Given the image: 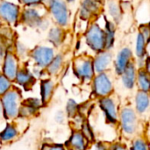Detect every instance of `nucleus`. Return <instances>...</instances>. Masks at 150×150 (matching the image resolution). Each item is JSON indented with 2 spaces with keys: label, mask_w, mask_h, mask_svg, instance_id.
<instances>
[{
  "label": "nucleus",
  "mask_w": 150,
  "mask_h": 150,
  "mask_svg": "<svg viewBox=\"0 0 150 150\" xmlns=\"http://www.w3.org/2000/svg\"><path fill=\"white\" fill-rule=\"evenodd\" d=\"M3 112L7 119L15 118L19 112L20 95L16 91H8L1 99Z\"/></svg>",
  "instance_id": "f257e3e1"
},
{
  "label": "nucleus",
  "mask_w": 150,
  "mask_h": 150,
  "mask_svg": "<svg viewBox=\"0 0 150 150\" xmlns=\"http://www.w3.org/2000/svg\"><path fill=\"white\" fill-rule=\"evenodd\" d=\"M87 45L96 52H102L105 47V31L96 24L91 25L86 33Z\"/></svg>",
  "instance_id": "f03ea898"
},
{
  "label": "nucleus",
  "mask_w": 150,
  "mask_h": 150,
  "mask_svg": "<svg viewBox=\"0 0 150 150\" xmlns=\"http://www.w3.org/2000/svg\"><path fill=\"white\" fill-rule=\"evenodd\" d=\"M50 11L55 21L62 26H65L69 22V11L65 0H50Z\"/></svg>",
  "instance_id": "7ed1b4c3"
},
{
  "label": "nucleus",
  "mask_w": 150,
  "mask_h": 150,
  "mask_svg": "<svg viewBox=\"0 0 150 150\" xmlns=\"http://www.w3.org/2000/svg\"><path fill=\"white\" fill-rule=\"evenodd\" d=\"M31 55L34 60L35 63L40 68L47 67L54 57V50L51 47H43V46L35 47L32 51Z\"/></svg>",
  "instance_id": "20e7f679"
},
{
  "label": "nucleus",
  "mask_w": 150,
  "mask_h": 150,
  "mask_svg": "<svg viewBox=\"0 0 150 150\" xmlns=\"http://www.w3.org/2000/svg\"><path fill=\"white\" fill-rule=\"evenodd\" d=\"M75 74L83 80H91L94 75L92 61L89 58H79L75 62Z\"/></svg>",
  "instance_id": "39448f33"
},
{
  "label": "nucleus",
  "mask_w": 150,
  "mask_h": 150,
  "mask_svg": "<svg viewBox=\"0 0 150 150\" xmlns=\"http://www.w3.org/2000/svg\"><path fill=\"white\" fill-rule=\"evenodd\" d=\"M93 90L97 96L105 97L111 93L112 90V84L109 77L105 73L98 74L93 82Z\"/></svg>",
  "instance_id": "423d86ee"
},
{
  "label": "nucleus",
  "mask_w": 150,
  "mask_h": 150,
  "mask_svg": "<svg viewBox=\"0 0 150 150\" xmlns=\"http://www.w3.org/2000/svg\"><path fill=\"white\" fill-rule=\"evenodd\" d=\"M121 126L125 133L132 134L135 132L137 127V118L134 110L130 108H125L120 114Z\"/></svg>",
  "instance_id": "0eeeda50"
},
{
  "label": "nucleus",
  "mask_w": 150,
  "mask_h": 150,
  "mask_svg": "<svg viewBox=\"0 0 150 150\" xmlns=\"http://www.w3.org/2000/svg\"><path fill=\"white\" fill-rule=\"evenodd\" d=\"M18 7L10 2L3 1L0 3V18L4 21L14 24L18 17Z\"/></svg>",
  "instance_id": "6e6552de"
},
{
  "label": "nucleus",
  "mask_w": 150,
  "mask_h": 150,
  "mask_svg": "<svg viewBox=\"0 0 150 150\" xmlns=\"http://www.w3.org/2000/svg\"><path fill=\"white\" fill-rule=\"evenodd\" d=\"M23 22L30 27H40L44 20L39 11L34 8H27L22 14Z\"/></svg>",
  "instance_id": "1a4fd4ad"
},
{
  "label": "nucleus",
  "mask_w": 150,
  "mask_h": 150,
  "mask_svg": "<svg viewBox=\"0 0 150 150\" xmlns=\"http://www.w3.org/2000/svg\"><path fill=\"white\" fill-rule=\"evenodd\" d=\"M131 58H132V51L130 48L124 47L120 51L115 62V69L119 75H122L127 65L130 63Z\"/></svg>",
  "instance_id": "9d476101"
},
{
  "label": "nucleus",
  "mask_w": 150,
  "mask_h": 150,
  "mask_svg": "<svg viewBox=\"0 0 150 150\" xmlns=\"http://www.w3.org/2000/svg\"><path fill=\"white\" fill-rule=\"evenodd\" d=\"M4 76L9 80H13L16 77L18 72V66L16 58L11 54H7L4 60L3 66Z\"/></svg>",
  "instance_id": "9b49d317"
},
{
  "label": "nucleus",
  "mask_w": 150,
  "mask_h": 150,
  "mask_svg": "<svg viewBox=\"0 0 150 150\" xmlns=\"http://www.w3.org/2000/svg\"><path fill=\"white\" fill-rule=\"evenodd\" d=\"M111 62H112L111 53L104 52V51L99 52V54L96 56V58L92 62L94 71H96L98 74L103 73L108 68Z\"/></svg>",
  "instance_id": "f8f14e48"
},
{
  "label": "nucleus",
  "mask_w": 150,
  "mask_h": 150,
  "mask_svg": "<svg viewBox=\"0 0 150 150\" xmlns=\"http://www.w3.org/2000/svg\"><path fill=\"white\" fill-rule=\"evenodd\" d=\"M101 109L105 112L107 120L111 123H116L117 121V111L113 101L108 98H103L99 102Z\"/></svg>",
  "instance_id": "ddd939ff"
},
{
  "label": "nucleus",
  "mask_w": 150,
  "mask_h": 150,
  "mask_svg": "<svg viewBox=\"0 0 150 150\" xmlns=\"http://www.w3.org/2000/svg\"><path fill=\"white\" fill-rule=\"evenodd\" d=\"M98 9V2L96 0H83L80 8V17L83 19H88L97 14Z\"/></svg>",
  "instance_id": "4468645a"
},
{
  "label": "nucleus",
  "mask_w": 150,
  "mask_h": 150,
  "mask_svg": "<svg viewBox=\"0 0 150 150\" xmlns=\"http://www.w3.org/2000/svg\"><path fill=\"white\" fill-rule=\"evenodd\" d=\"M135 78H136V72H135V67L134 63H129L124 72L122 73V80L124 83V85L128 88L132 89L135 83Z\"/></svg>",
  "instance_id": "2eb2a0df"
},
{
  "label": "nucleus",
  "mask_w": 150,
  "mask_h": 150,
  "mask_svg": "<svg viewBox=\"0 0 150 150\" xmlns=\"http://www.w3.org/2000/svg\"><path fill=\"white\" fill-rule=\"evenodd\" d=\"M40 106V101L37 98H29L25 100L23 104V107L19 108L20 114L24 115H31L33 114Z\"/></svg>",
  "instance_id": "dca6fc26"
},
{
  "label": "nucleus",
  "mask_w": 150,
  "mask_h": 150,
  "mask_svg": "<svg viewBox=\"0 0 150 150\" xmlns=\"http://www.w3.org/2000/svg\"><path fill=\"white\" fill-rule=\"evenodd\" d=\"M135 105L137 111L141 113H143L148 110L149 105V97L148 92L145 91L138 92L135 98Z\"/></svg>",
  "instance_id": "f3484780"
},
{
  "label": "nucleus",
  "mask_w": 150,
  "mask_h": 150,
  "mask_svg": "<svg viewBox=\"0 0 150 150\" xmlns=\"http://www.w3.org/2000/svg\"><path fill=\"white\" fill-rule=\"evenodd\" d=\"M69 145L74 150H85L86 143L83 134L77 132L74 133L69 141Z\"/></svg>",
  "instance_id": "a211bd4d"
},
{
  "label": "nucleus",
  "mask_w": 150,
  "mask_h": 150,
  "mask_svg": "<svg viewBox=\"0 0 150 150\" xmlns=\"http://www.w3.org/2000/svg\"><path fill=\"white\" fill-rule=\"evenodd\" d=\"M105 49H110L114 44L115 39V25L112 22L106 20L105 22Z\"/></svg>",
  "instance_id": "6ab92c4d"
},
{
  "label": "nucleus",
  "mask_w": 150,
  "mask_h": 150,
  "mask_svg": "<svg viewBox=\"0 0 150 150\" xmlns=\"http://www.w3.org/2000/svg\"><path fill=\"white\" fill-rule=\"evenodd\" d=\"M48 39L55 47H59L64 40V32L61 27H53L48 33Z\"/></svg>",
  "instance_id": "aec40b11"
},
{
  "label": "nucleus",
  "mask_w": 150,
  "mask_h": 150,
  "mask_svg": "<svg viewBox=\"0 0 150 150\" xmlns=\"http://www.w3.org/2000/svg\"><path fill=\"white\" fill-rule=\"evenodd\" d=\"M108 11L114 22L120 23L122 18V11L119 3L116 0H110L108 2Z\"/></svg>",
  "instance_id": "412c9836"
},
{
  "label": "nucleus",
  "mask_w": 150,
  "mask_h": 150,
  "mask_svg": "<svg viewBox=\"0 0 150 150\" xmlns=\"http://www.w3.org/2000/svg\"><path fill=\"white\" fill-rule=\"evenodd\" d=\"M40 87H41L40 93H41L42 102L47 103L52 96V92L54 90V83L50 80H44L41 82Z\"/></svg>",
  "instance_id": "4be33fe9"
},
{
  "label": "nucleus",
  "mask_w": 150,
  "mask_h": 150,
  "mask_svg": "<svg viewBox=\"0 0 150 150\" xmlns=\"http://www.w3.org/2000/svg\"><path fill=\"white\" fill-rule=\"evenodd\" d=\"M15 79H16V81H17L19 84H21V85H23V86L30 85V84L34 81L33 75H32L29 71L24 70V69H22V70L17 72V75H16Z\"/></svg>",
  "instance_id": "5701e85b"
},
{
  "label": "nucleus",
  "mask_w": 150,
  "mask_h": 150,
  "mask_svg": "<svg viewBox=\"0 0 150 150\" xmlns=\"http://www.w3.org/2000/svg\"><path fill=\"white\" fill-rule=\"evenodd\" d=\"M18 134L17 129L12 125H7V127L4 128V130L1 133L0 138L1 141L4 142H8L12 141L14 138H16Z\"/></svg>",
  "instance_id": "b1692460"
},
{
  "label": "nucleus",
  "mask_w": 150,
  "mask_h": 150,
  "mask_svg": "<svg viewBox=\"0 0 150 150\" xmlns=\"http://www.w3.org/2000/svg\"><path fill=\"white\" fill-rule=\"evenodd\" d=\"M138 84L142 91L148 92L149 90V73L145 70H140L138 73Z\"/></svg>",
  "instance_id": "393cba45"
},
{
  "label": "nucleus",
  "mask_w": 150,
  "mask_h": 150,
  "mask_svg": "<svg viewBox=\"0 0 150 150\" xmlns=\"http://www.w3.org/2000/svg\"><path fill=\"white\" fill-rule=\"evenodd\" d=\"M146 44L147 41L143 35L140 33L137 36L136 40V46H135V52L139 58H143L146 53Z\"/></svg>",
  "instance_id": "a878e982"
},
{
  "label": "nucleus",
  "mask_w": 150,
  "mask_h": 150,
  "mask_svg": "<svg viewBox=\"0 0 150 150\" xmlns=\"http://www.w3.org/2000/svg\"><path fill=\"white\" fill-rule=\"evenodd\" d=\"M62 65V56L61 54L56 55L51 61L49 65L47 66V70L50 74H56Z\"/></svg>",
  "instance_id": "bb28decb"
},
{
  "label": "nucleus",
  "mask_w": 150,
  "mask_h": 150,
  "mask_svg": "<svg viewBox=\"0 0 150 150\" xmlns=\"http://www.w3.org/2000/svg\"><path fill=\"white\" fill-rule=\"evenodd\" d=\"M11 87V82L4 75L0 74V95L6 93Z\"/></svg>",
  "instance_id": "cd10ccee"
},
{
  "label": "nucleus",
  "mask_w": 150,
  "mask_h": 150,
  "mask_svg": "<svg viewBox=\"0 0 150 150\" xmlns=\"http://www.w3.org/2000/svg\"><path fill=\"white\" fill-rule=\"evenodd\" d=\"M67 112L69 114V116H74L76 110H77V104L76 103L75 100H69V102L67 103V107H66Z\"/></svg>",
  "instance_id": "c85d7f7f"
},
{
  "label": "nucleus",
  "mask_w": 150,
  "mask_h": 150,
  "mask_svg": "<svg viewBox=\"0 0 150 150\" xmlns=\"http://www.w3.org/2000/svg\"><path fill=\"white\" fill-rule=\"evenodd\" d=\"M131 150H149L147 143L142 140H136L133 145Z\"/></svg>",
  "instance_id": "c756f323"
},
{
  "label": "nucleus",
  "mask_w": 150,
  "mask_h": 150,
  "mask_svg": "<svg viewBox=\"0 0 150 150\" xmlns=\"http://www.w3.org/2000/svg\"><path fill=\"white\" fill-rule=\"evenodd\" d=\"M83 136L85 138H87L88 140H92L93 139V134H92V131L91 129V127H89V125L85 124L83 127Z\"/></svg>",
  "instance_id": "7c9ffc66"
},
{
  "label": "nucleus",
  "mask_w": 150,
  "mask_h": 150,
  "mask_svg": "<svg viewBox=\"0 0 150 150\" xmlns=\"http://www.w3.org/2000/svg\"><path fill=\"white\" fill-rule=\"evenodd\" d=\"M18 1H20L22 4H24L27 6H33V5L40 4L43 0H18Z\"/></svg>",
  "instance_id": "2f4dec72"
},
{
  "label": "nucleus",
  "mask_w": 150,
  "mask_h": 150,
  "mask_svg": "<svg viewBox=\"0 0 150 150\" xmlns=\"http://www.w3.org/2000/svg\"><path fill=\"white\" fill-rule=\"evenodd\" d=\"M42 150H65L62 145H45Z\"/></svg>",
  "instance_id": "473e14b6"
},
{
  "label": "nucleus",
  "mask_w": 150,
  "mask_h": 150,
  "mask_svg": "<svg viewBox=\"0 0 150 150\" xmlns=\"http://www.w3.org/2000/svg\"><path fill=\"white\" fill-rule=\"evenodd\" d=\"M141 33L143 35V37L145 38V40H146V41L148 43L149 42V26L148 25L143 26V28H142V33Z\"/></svg>",
  "instance_id": "72a5a7b5"
},
{
  "label": "nucleus",
  "mask_w": 150,
  "mask_h": 150,
  "mask_svg": "<svg viewBox=\"0 0 150 150\" xmlns=\"http://www.w3.org/2000/svg\"><path fill=\"white\" fill-rule=\"evenodd\" d=\"M110 150H127L126 148L120 144H114L111 147V149Z\"/></svg>",
  "instance_id": "f704fd0d"
},
{
  "label": "nucleus",
  "mask_w": 150,
  "mask_h": 150,
  "mask_svg": "<svg viewBox=\"0 0 150 150\" xmlns=\"http://www.w3.org/2000/svg\"><path fill=\"white\" fill-rule=\"evenodd\" d=\"M3 56H4V43L1 42L0 40V63L3 60Z\"/></svg>",
  "instance_id": "c9c22d12"
},
{
  "label": "nucleus",
  "mask_w": 150,
  "mask_h": 150,
  "mask_svg": "<svg viewBox=\"0 0 150 150\" xmlns=\"http://www.w3.org/2000/svg\"><path fill=\"white\" fill-rule=\"evenodd\" d=\"M95 149L96 150H105V146L102 144V143H98L95 147Z\"/></svg>",
  "instance_id": "e433bc0d"
},
{
  "label": "nucleus",
  "mask_w": 150,
  "mask_h": 150,
  "mask_svg": "<svg viewBox=\"0 0 150 150\" xmlns=\"http://www.w3.org/2000/svg\"><path fill=\"white\" fill-rule=\"evenodd\" d=\"M4 114V112H3V106H2V102H1V99H0V117H2V115Z\"/></svg>",
  "instance_id": "4c0bfd02"
},
{
  "label": "nucleus",
  "mask_w": 150,
  "mask_h": 150,
  "mask_svg": "<svg viewBox=\"0 0 150 150\" xmlns=\"http://www.w3.org/2000/svg\"><path fill=\"white\" fill-rule=\"evenodd\" d=\"M75 0H66V2H68V3H72V2H74Z\"/></svg>",
  "instance_id": "58836bf2"
},
{
  "label": "nucleus",
  "mask_w": 150,
  "mask_h": 150,
  "mask_svg": "<svg viewBox=\"0 0 150 150\" xmlns=\"http://www.w3.org/2000/svg\"><path fill=\"white\" fill-rule=\"evenodd\" d=\"M96 1H97V2H98V3H99V2H101V0H96Z\"/></svg>",
  "instance_id": "ea45409f"
}]
</instances>
